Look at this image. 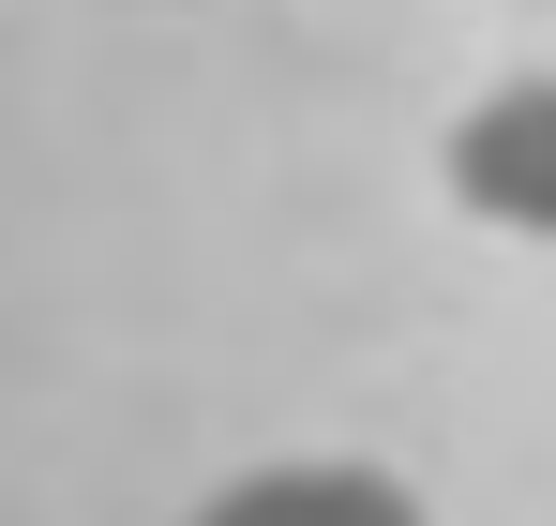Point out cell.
Masks as SVG:
<instances>
[{"label":"cell","instance_id":"cell-1","mask_svg":"<svg viewBox=\"0 0 556 526\" xmlns=\"http://www.w3.org/2000/svg\"><path fill=\"white\" fill-rule=\"evenodd\" d=\"M452 196L496 226V241H556V76H511L452 121Z\"/></svg>","mask_w":556,"mask_h":526},{"label":"cell","instance_id":"cell-2","mask_svg":"<svg viewBox=\"0 0 556 526\" xmlns=\"http://www.w3.org/2000/svg\"><path fill=\"white\" fill-rule=\"evenodd\" d=\"M181 526H421V497L362 466V451H301V466H241V481H211Z\"/></svg>","mask_w":556,"mask_h":526}]
</instances>
